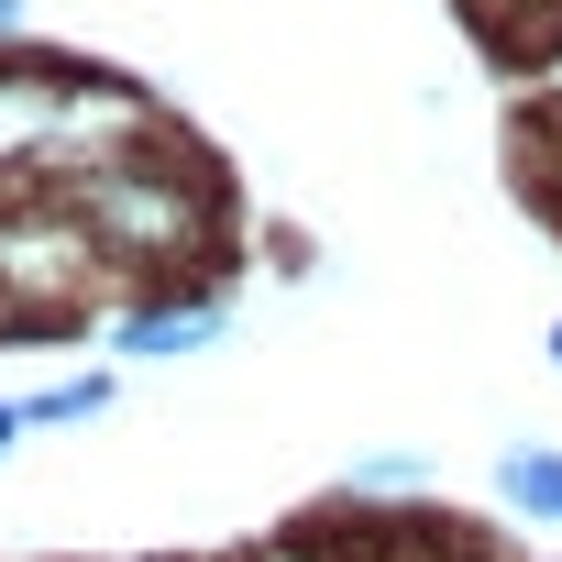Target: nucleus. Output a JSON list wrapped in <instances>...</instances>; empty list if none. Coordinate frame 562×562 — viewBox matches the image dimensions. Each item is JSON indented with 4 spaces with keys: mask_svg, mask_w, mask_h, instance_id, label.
I'll return each instance as SVG.
<instances>
[{
    "mask_svg": "<svg viewBox=\"0 0 562 562\" xmlns=\"http://www.w3.org/2000/svg\"><path fill=\"white\" fill-rule=\"evenodd\" d=\"M78 232H89L100 254L177 265V254L210 243V199H199V177H166V166H144V155H111V166L78 177Z\"/></svg>",
    "mask_w": 562,
    "mask_h": 562,
    "instance_id": "obj_1",
    "label": "nucleus"
},
{
    "mask_svg": "<svg viewBox=\"0 0 562 562\" xmlns=\"http://www.w3.org/2000/svg\"><path fill=\"white\" fill-rule=\"evenodd\" d=\"M221 331H232L221 299H155V310L122 321V353H133V364H177V353H210Z\"/></svg>",
    "mask_w": 562,
    "mask_h": 562,
    "instance_id": "obj_2",
    "label": "nucleus"
},
{
    "mask_svg": "<svg viewBox=\"0 0 562 562\" xmlns=\"http://www.w3.org/2000/svg\"><path fill=\"white\" fill-rule=\"evenodd\" d=\"M496 496H507L518 518H562V452H540V441H518V452L496 463Z\"/></svg>",
    "mask_w": 562,
    "mask_h": 562,
    "instance_id": "obj_3",
    "label": "nucleus"
},
{
    "mask_svg": "<svg viewBox=\"0 0 562 562\" xmlns=\"http://www.w3.org/2000/svg\"><path fill=\"white\" fill-rule=\"evenodd\" d=\"M100 408H111V386H100V375H67V386L23 397V430H78V419H100Z\"/></svg>",
    "mask_w": 562,
    "mask_h": 562,
    "instance_id": "obj_4",
    "label": "nucleus"
},
{
    "mask_svg": "<svg viewBox=\"0 0 562 562\" xmlns=\"http://www.w3.org/2000/svg\"><path fill=\"white\" fill-rule=\"evenodd\" d=\"M364 485H430V463H419V452H375V463H364Z\"/></svg>",
    "mask_w": 562,
    "mask_h": 562,
    "instance_id": "obj_5",
    "label": "nucleus"
},
{
    "mask_svg": "<svg viewBox=\"0 0 562 562\" xmlns=\"http://www.w3.org/2000/svg\"><path fill=\"white\" fill-rule=\"evenodd\" d=\"M23 441V397H0V452H12Z\"/></svg>",
    "mask_w": 562,
    "mask_h": 562,
    "instance_id": "obj_6",
    "label": "nucleus"
},
{
    "mask_svg": "<svg viewBox=\"0 0 562 562\" xmlns=\"http://www.w3.org/2000/svg\"><path fill=\"white\" fill-rule=\"evenodd\" d=\"M0 23H23V0H0Z\"/></svg>",
    "mask_w": 562,
    "mask_h": 562,
    "instance_id": "obj_7",
    "label": "nucleus"
},
{
    "mask_svg": "<svg viewBox=\"0 0 562 562\" xmlns=\"http://www.w3.org/2000/svg\"><path fill=\"white\" fill-rule=\"evenodd\" d=\"M551 364H562V331H551Z\"/></svg>",
    "mask_w": 562,
    "mask_h": 562,
    "instance_id": "obj_8",
    "label": "nucleus"
}]
</instances>
